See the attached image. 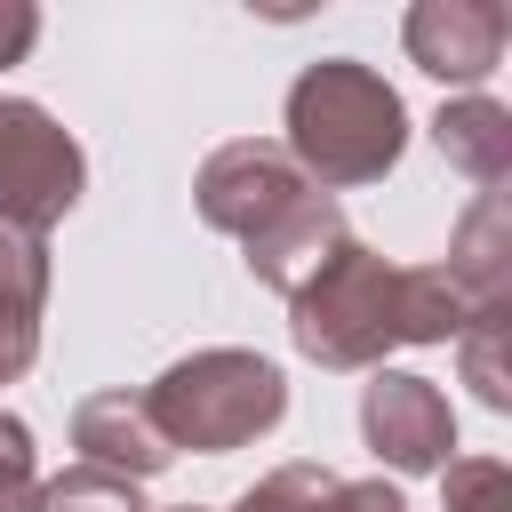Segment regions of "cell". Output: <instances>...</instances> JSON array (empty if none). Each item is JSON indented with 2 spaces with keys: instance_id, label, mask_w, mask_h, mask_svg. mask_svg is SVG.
Returning <instances> with one entry per match:
<instances>
[{
  "instance_id": "9c48e42d",
  "label": "cell",
  "mask_w": 512,
  "mask_h": 512,
  "mask_svg": "<svg viewBox=\"0 0 512 512\" xmlns=\"http://www.w3.org/2000/svg\"><path fill=\"white\" fill-rule=\"evenodd\" d=\"M344 240H352V232H344V208H336L328 192H312V200H296L272 232H256V240H248V272H256L272 296H296V288H304V280H312Z\"/></svg>"
},
{
  "instance_id": "3957f363",
  "label": "cell",
  "mask_w": 512,
  "mask_h": 512,
  "mask_svg": "<svg viewBox=\"0 0 512 512\" xmlns=\"http://www.w3.org/2000/svg\"><path fill=\"white\" fill-rule=\"evenodd\" d=\"M160 440L184 456H232L248 440H264L280 416H288V376L264 360V352H240V344H208V352H184L152 376L144 392Z\"/></svg>"
},
{
  "instance_id": "7a4b0ae2",
  "label": "cell",
  "mask_w": 512,
  "mask_h": 512,
  "mask_svg": "<svg viewBox=\"0 0 512 512\" xmlns=\"http://www.w3.org/2000/svg\"><path fill=\"white\" fill-rule=\"evenodd\" d=\"M312 192L376 184L408 152V104L400 88L360 56H320L288 80V144H280Z\"/></svg>"
},
{
  "instance_id": "9a60e30c",
  "label": "cell",
  "mask_w": 512,
  "mask_h": 512,
  "mask_svg": "<svg viewBox=\"0 0 512 512\" xmlns=\"http://www.w3.org/2000/svg\"><path fill=\"white\" fill-rule=\"evenodd\" d=\"M232 512H336V472H320V464H280V472H264Z\"/></svg>"
},
{
  "instance_id": "7c38bea8",
  "label": "cell",
  "mask_w": 512,
  "mask_h": 512,
  "mask_svg": "<svg viewBox=\"0 0 512 512\" xmlns=\"http://www.w3.org/2000/svg\"><path fill=\"white\" fill-rule=\"evenodd\" d=\"M432 144H440V160L456 176H472L480 192H504V176H512V112L496 96H480V88L448 96L432 112Z\"/></svg>"
},
{
  "instance_id": "e0dca14e",
  "label": "cell",
  "mask_w": 512,
  "mask_h": 512,
  "mask_svg": "<svg viewBox=\"0 0 512 512\" xmlns=\"http://www.w3.org/2000/svg\"><path fill=\"white\" fill-rule=\"evenodd\" d=\"M0 512H40V456L16 408H0Z\"/></svg>"
},
{
  "instance_id": "6da1fadb",
  "label": "cell",
  "mask_w": 512,
  "mask_h": 512,
  "mask_svg": "<svg viewBox=\"0 0 512 512\" xmlns=\"http://www.w3.org/2000/svg\"><path fill=\"white\" fill-rule=\"evenodd\" d=\"M472 304L440 264H384L376 248L344 240L296 296H288V336L320 368H384V352L408 344H456Z\"/></svg>"
},
{
  "instance_id": "ba28073f",
  "label": "cell",
  "mask_w": 512,
  "mask_h": 512,
  "mask_svg": "<svg viewBox=\"0 0 512 512\" xmlns=\"http://www.w3.org/2000/svg\"><path fill=\"white\" fill-rule=\"evenodd\" d=\"M72 448H80V464L120 472V480H136V488L176 464V448L160 440L144 392H88V400L72 408Z\"/></svg>"
},
{
  "instance_id": "5b68a950",
  "label": "cell",
  "mask_w": 512,
  "mask_h": 512,
  "mask_svg": "<svg viewBox=\"0 0 512 512\" xmlns=\"http://www.w3.org/2000/svg\"><path fill=\"white\" fill-rule=\"evenodd\" d=\"M296 200H312V184H304V168H296L280 144H264V136L216 144V152L200 160V176H192L200 224H208V232H232L240 248H248L256 232H272Z\"/></svg>"
},
{
  "instance_id": "8992f818",
  "label": "cell",
  "mask_w": 512,
  "mask_h": 512,
  "mask_svg": "<svg viewBox=\"0 0 512 512\" xmlns=\"http://www.w3.org/2000/svg\"><path fill=\"white\" fill-rule=\"evenodd\" d=\"M360 440L392 472H440L456 456V408L432 376L416 368H376L360 384Z\"/></svg>"
},
{
  "instance_id": "ac0fdd59",
  "label": "cell",
  "mask_w": 512,
  "mask_h": 512,
  "mask_svg": "<svg viewBox=\"0 0 512 512\" xmlns=\"http://www.w3.org/2000/svg\"><path fill=\"white\" fill-rule=\"evenodd\" d=\"M32 40H40V8H32V0H0V72L24 64Z\"/></svg>"
},
{
  "instance_id": "52a82bcc",
  "label": "cell",
  "mask_w": 512,
  "mask_h": 512,
  "mask_svg": "<svg viewBox=\"0 0 512 512\" xmlns=\"http://www.w3.org/2000/svg\"><path fill=\"white\" fill-rule=\"evenodd\" d=\"M400 40H408L416 72L472 96L512 48V16H504V0H416L400 16Z\"/></svg>"
},
{
  "instance_id": "5bb4252c",
  "label": "cell",
  "mask_w": 512,
  "mask_h": 512,
  "mask_svg": "<svg viewBox=\"0 0 512 512\" xmlns=\"http://www.w3.org/2000/svg\"><path fill=\"white\" fill-rule=\"evenodd\" d=\"M40 512H144V496H136V480H120V472L72 464V472L40 480Z\"/></svg>"
},
{
  "instance_id": "8fae6325",
  "label": "cell",
  "mask_w": 512,
  "mask_h": 512,
  "mask_svg": "<svg viewBox=\"0 0 512 512\" xmlns=\"http://www.w3.org/2000/svg\"><path fill=\"white\" fill-rule=\"evenodd\" d=\"M40 312H48V240L0 232V384H16L40 360Z\"/></svg>"
},
{
  "instance_id": "30bf717a",
  "label": "cell",
  "mask_w": 512,
  "mask_h": 512,
  "mask_svg": "<svg viewBox=\"0 0 512 512\" xmlns=\"http://www.w3.org/2000/svg\"><path fill=\"white\" fill-rule=\"evenodd\" d=\"M440 272L456 280V296H464L472 312L512 304V200H504V192H480V200L464 208Z\"/></svg>"
},
{
  "instance_id": "4fadbf2b",
  "label": "cell",
  "mask_w": 512,
  "mask_h": 512,
  "mask_svg": "<svg viewBox=\"0 0 512 512\" xmlns=\"http://www.w3.org/2000/svg\"><path fill=\"white\" fill-rule=\"evenodd\" d=\"M504 304L496 312H472L464 328H456V360H464V384L488 400V408H512V368H504Z\"/></svg>"
},
{
  "instance_id": "d6986e66",
  "label": "cell",
  "mask_w": 512,
  "mask_h": 512,
  "mask_svg": "<svg viewBox=\"0 0 512 512\" xmlns=\"http://www.w3.org/2000/svg\"><path fill=\"white\" fill-rule=\"evenodd\" d=\"M336 512H408V504L384 480H336Z\"/></svg>"
},
{
  "instance_id": "277c9868",
  "label": "cell",
  "mask_w": 512,
  "mask_h": 512,
  "mask_svg": "<svg viewBox=\"0 0 512 512\" xmlns=\"http://www.w3.org/2000/svg\"><path fill=\"white\" fill-rule=\"evenodd\" d=\"M80 184H88V160L72 128L32 96H0V232L48 240L80 208Z\"/></svg>"
},
{
  "instance_id": "ffe728a7",
  "label": "cell",
  "mask_w": 512,
  "mask_h": 512,
  "mask_svg": "<svg viewBox=\"0 0 512 512\" xmlns=\"http://www.w3.org/2000/svg\"><path fill=\"white\" fill-rule=\"evenodd\" d=\"M168 512H208V504H168Z\"/></svg>"
},
{
  "instance_id": "2e32d148",
  "label": "cell",
  "mask_w": 512,
  "mask_h": 512,
  "mask_svg": "<svg viewBox=\"0 0 512 512\" xmlns=\"http://www.w3.org/2000/svg\"><path fill=\"white\" fill-rule=\"evenodd\" d=\"M504 496H512V472L496 456H448L440 464V504L448 512H504Z\"/></svg>"
}]
</instances>
